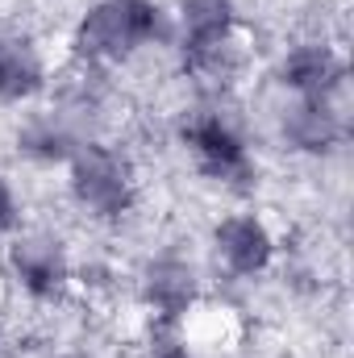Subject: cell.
Instances as JSON below:
<instances>
[{"label": "cell", "instance_id": "5b68a950", "mask_svg": "<svg viewBox=\"0 0 354 358\" xmlns=\"http://www.w3.org/2000/svg\"><path fill=\"white\" fill-rule=\"evenodd\" d=\"M8 267H13V279L21 283V292L34 300H55L71 279L67 250L55 234H21L8 246Z\"/></svg>", "mask_w": 354, "mask_h": 358}, {"label": "cell", "instance_id": "30bf717a", "mask_svg": "<svg viewBox=\"0 0 354 358\" xmlns=\"http://www.w3.org/2000/svg\"><path fill=\"white\" fill-rule=\"evenodd\" d=\"M46 88V63L21 34H0V104L34 100Z\"/></svg>", "mask_w": 354, "mask_h": 358}, {"label": "cell", "instance_id": "8fae6325", "mask_svg": "<svg viewBox=\"0 0 354 358\" xmlns=\"http://www.w3.org/2000/svg\"><path fill=\"white\" fill-rule=\"evenodd\" d=\"M80 142H84L80 129H76L71 121H63L55 108L29 117V121L17 129V155H25L29 163H42V167L71 163V155L80 150Z\"/></svg>", "mask_w": 354, "mask_h": 358}, {"label": "cell", "instance_id": "7c38bea8", "mask_svg": "<svg viewBox=\"0 0 354 358\" xmlns=\"http://www.w3.org/2000/svg\"><path fill=\"white\" fill-rule=\"evenodd\" d=\"M146 358H196L192 342L183 338V329L171 325V321H159L155 334H150V355Z\"/></svg>", "mask_w": 354, "mask_h": 358}, {"label": "cell", "instance_id": "4fadbf2b", "mask_svg": "<svg viewBox=\"0 0 354 358\" xmlns=\"http://www.w3.org/2000/svg\"><path fill=\"white\" fill-rule=\"evenodd\" d=\"M21 225V204H17V192L13 183L0 176V234H13Z\"/></svg>", "mask_w": 354, "mask_h": 358}, {"label": "cell", "instance_id": "3957f363", "mask_svg": "<svg viewBox=\"0 0 354 358\" xmlns=\"http://www.w3.org/2000/svg\"><path fill=\"white\" fill-rule=\"evenodd\" d=\"M67 187L92 221H121L134 208V167L104 142H80L67 163Z\"/></svg>", "mask_w": 354, "mask_h": 358}, {"label": "cell", "instance_id": "9c48e42d", "mask_svg": "<svg viewBox=\"0 0 354 358\" xmlns=\"http://www.w3.org/2000/svg\"><path fill=\"white\" fill-rule=\"evenodd\" d=\"M171 25L179 38V55L204 50V46L229 42L238 34V8H234V0H179Z\"/></svg>", "mask_w": 354, "mask_h": 358}, {"label": "cell", "instance_id": "ba28073f", "mask_svg": "<svg viewBox=\"0 0 354 358\" xmlns=\"http://www.w3.org/2000/svg\"><path fill=\"white\" fill-rule=\"evenodd\" d=\"M279 84L292 96H325V92L346 84V63L342 55L313 38V42H296L283 59H279Z\"/></svg>", "mask_w": 354, "mask_h": 358}, {"label": "cell", "instance_id": "8992f818", "mask_svg": "<svg viewBox=\"0 0 354 358\" xmlns=\"http://www.w3.org/2000/svg\"><path fill=\"white\" fill-rule=\"evenodd\" d=\"M213 250H217V263L238 275V279H255L271 267L275 259V238L255 213H234V217H221L217 229H213Z\"/></svg>", "mask_w": 354, "mask_h": 358}, {"label": "cell", "instance_id": "52a82bcc", "mask_svg": "<svg viewBox=\"0 0 354 358\" xmlns=\"http://www.w3.org/2000/svg\"><path fill=\"white\" fill-rule=\"evenodd\" d=\"M142 300L155 308L159 321L179 325L196 308V300H200V275H196V267L187 259L163 255V259H155L146 267V275H142Z\"/></svg>", "mask_w": 354, "mask_h": 358}, {"label": "cell", "instance_id": "7a4b0ae2", "mask_svg": "<svg viewBox=\"0 0 354 358\" xmlns=\"http://www.w3.org/2000/svg\"><path fill=\"white\" fill-rule=\"evenodd\" d=\"M179 138L192 150L196 167L213 183H221L229 192H250L259 183V167H255V155H250L242 129L221 108H196V113H187L183 125H179Z\"/></svg>", "mask_w": 354, "mask_h": 358}, {"label": "cell", "instance_id": "277c9868", "mask_svg": "<svg viewBox=\"0 0 354 358\" xmlns=\"http://www.w3.org/2000/svg\"><path fill=\"white\" fill-rule=\"evenodd\" d=\"M279 134L300 155H334L346 142V84L325 96H292L279 108Z\"/></svg>", "mask_w": 354, "mask_h": 358}, {"label": "cell", "instance_id": "6da1fadb", "mask_svg": "<svg viewBox=\"0 0 354 358\" xmlns=\"http://www.w3.org/2000/svg\"><path fill=\"white\" fill-rule=\"evenodd\" d=\"M171 38V13L155 0H96L71 29V50L84 67H108L125 63L142 46H167Z\"/></svg>", "mask_w": 354, "mask_h": 358}]
</instances>
